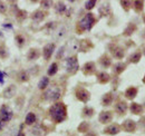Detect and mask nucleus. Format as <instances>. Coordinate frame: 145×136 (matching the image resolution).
Segmentation results:
<instances>
[{
  "label": "nucleus",
  "mask_w": 145,
  "mask_h": 136,
  "mask_svg": "<svg viewBox=\"0 0 145 136\" xmlns=\"http://www.w3.org/2000/svg\"><path fill=\"white\" fill-rule=\"evenodd\" d=\"M101 64H102L103 67H109V65H110V59H109L108 57L104 56V57L101 59Z\"/></svg>",
  "instance_id": "393cba45"
},
{
  "label": "nucleus",
  "mask_w": 145,
  "mask_h": 136,
  "mask_svg": "<svg viewBox=\"0 0 145 136\" xmlns=\"http://www.w3.org/2000/svg\"><path fill=\"white\" fill-rule=\"evenodd\" d=\"M134 5H135L136 11H141V10L143 9V2H142V1H135Z\"/></svg>",
  "instance_id": "c756f323"
},
{
  "label": "nucleus",
  "mask_w": 145,
  "mask_h": 136,
  "mask_svg": "<svg viewBox=\"0 0 145 136\" xmlns=\"http://www.w3.org/2000/svg\"><path fill=\"white\" fill-rule=\"evenodd\" d=\"M76 97L80 101V102H88V99H89V93L86 90V89H83V88H80V89H78L77 92H76Z\"/></svg>",
  "instance_id": "423d86ee"
},
{
  "label": "nucleus",
  "mask_w": 145,
  "mask_h": 136,
  "mask_svg": "<svg viewBox=\"0 0 145 136\" xmlns=\"http://www.w3.org/2000/svg\"><path fill=\"white\" fill-rule=\"evenodd\" d=\"M3 127H5V123L0 122V131H2V129H3Z\"/></svg>",
  "instance_id": "e433bc0d"
},
{
  "label": "nucleus",
  "mask_w": 145,
  "mask_h": 136,
  "mask_svg": "<svg viewBox=\"0 0 145 136\" xmlns=\"http://www.w3.org/2000/svg\"><path fill=\"white\" fill-rule=\"evenodd\" d=\"M6 9H7L6 5H5L3 2H0V12H5V11H6Z\"/></svg>",
  "instance_id": "f704fd0d"
},
{
  "label": "nucleus",
  "mask_w": 145,
  "mask_h": 136,
  "mask_svg": "<svg viewBox=\"0 0 145 136\" xmlns=\"http://www.w3.org/2000/svg\"><path fill=\"white\" fill-rule=\"evenodd\" d=\"M113 55H114V57L121 59V58L124 57V50H123L122 48H120V47H116V48L113 50Z\"/></svg>",
  "instance_id": "6ab92c4d"
},
{
  "label": "nucleus",
  "mask_w": 145,
  "mask_h": 136,
  "mask_svg": "<svg viewBox=\"0 0 145 136\" xmlns=\"http://www.w3.org/2000/svg\"><path fill=\"white\" fill-rule=\"evenodd\" d=\"M97 79H98L99 83L105 84V83H107L109 80V75L107 73H99L98 76H97Z\"/></svg>",
  "instance_id": "ddd939ff"
},
{
  "label": "nucleus",
  "mask_w": 145,
  "mask_h": 136,
  "mask_svg": "<svg viewBox=\"0 0 145 136\" xmlns=\"http://www.w3.org/2000/svg\"><path fill=\"white\" fill-rule=\"evenodd\" d=\"M16 41H17V44H18L19 46H22L25 44V38L22 36H17L16 37Z\"/></svg>",
  "instance_id": "473e14b6"
},
{
  "label": "nucleus",
  "mask_w": 145,
  "mask_h": 136,
  "mask_svg": "<svg viewBox=\"0 0 145 136\" xmlns=\"http://www.w3.org/2000/svg\"><path fill=\"white\" fill-rule=\"evenodd\" d=\"M95 5H96V1H95V0H94V1H87V2L85 3V8L89 10V9H91V8H94Z\"/></svg>",
  "instance_id": "7c9ffc66"
},
{
  "label": "nucleus",
  "mask_w": 145,
  "mask_h": 136,
  "mask_svg": "<svg viewBox=\"0 0 145 136\" xmlns=\"http://www.w3.org/2000/svg\"><path fill=\"white\" fill-rule=\"evenodd\" d=\"M143 82H144V83H145V77H144V79H143Z\"/></svg>",
  "instance_id": "a19ab883"
},
{
  "label": "nucleus",
  "mask_w": 145,
  "mask_h": 136,
  "mask_svg": "<svg viewBox=\"0 0 145 136\" xmlns=\"http://www.w3.org/2000/svg\"><path fill=\"white\" fill-rule=\"evenodd\" d=\"M65 10H66V6H65L63 2H58L57 6H56V11L59 12V14H61V12H64Z\"/></svg>",
  "instance_id": "b1692460"
},
{
  "label": "nucleus",
  "mask_w": 145,
  "mask_h": 136,
  "mask_svg": "<svg viewBox=\"0 0 145 136\" xmlns=\"http://www.w3.org/2000/svg\"><path fill=\"white\" fill-rule=\"evenodd\" d=\"M49 113H50L52 118L57 123H60L66 118V107L61 103H57L53 105L49 109Z\"/></svg>",
  "instance_id": "f257e3e1"
},
{
  "label": "nucleus",
  "mask_w": 145,
  "mask_h": 136,
  "mask_svg": "<svg viewBox=\"0 0 145 136\" xmlns=\"http://www.w3.org/2000/svg\"><path fill=\"white\" fill-rule=\"evenodd\" d=\"M48 84H49L48 77H42V78L40 79L39 84H38V87H39V89H45V88L48 86Z\"/></svg>",
  "instance_id": "4be33fe9"
},
{
  "label": "nucleus",
  "mask_w": 145,
  "mask_h": 136,
  "mask_svg": "<svg viewBox=\"0 0 145 136\" xmlns=\"http://www.w3.org/2000/svg\"><path fill=\"white\" fill-rule=\"evenodd\" d=\"M28 79H29V76H28V74L26 71H21L19 74V80L20 82H27Z\"/></svg>",
  "instance_id": "a878e982"
},
{
  "label": "nucleus",
  "mask_w": 145,
  "mask_h": 136,
  "mask_svg": "<svg viewBox=\"0 0 145 136\" xmlns=\"http://www.w3.org/2000/svg\"><path fill=\"white\" fill-rule=\"evenodd\" d=\"M113 118V115L110 112H102L99 115V122L103 124H107Z\"/></svg>",
  "instance_id": "6e6552de"
},
{
  "label": "nucleus",
  "mask_w": 145,
  "mask_h": 136,
  "mask_svg": "<svg viewBox=\"0 0 145 136\" xmlns=\"http://www.w3.org/2000/svg\"><path fill=\"white\" fill-rule=\"evenodd\" d=\"M38 56H39V52H38L37 49H30L29 52H28V55H27V57H28V59H29V60L37 59V58H38Z\"/></svg>",
  "instance_id": "412c9836"
},
{
  "label": "nucleus",
  "mask_w": 145,
  "mask_h": 136,
  "mask_svg": "<svg viewBox=\"0 0 145 136\" xmlns=\"http://www.w3.org/2000/svg\"><path fill=\"white\" fill-rule=\"evenodd\" d=\"M140 58H141V54H140V52H136V54H134V55L131 57V61H132V63H137V61L140 60Z\"/></svg>",
  "instance_id": "cd10ccee"
},
{
  "label": "nucleus",
  "mask_w": 145,
  "mask_h": 136,
  "mask_svg": "<svg viewBox=\"0 0 145 136\" xmlns=\"http://www.w3.org/2000/svg\"><path fill=\"white\" fill-rule=\"evenodd\" d=\"M83 71L84 74H91L95 71V64L94 63H87L84 65V68H83Z\"/></svg>",
  "instance_id": "9b49d317"
},
{
  "label": "nucleus",
  "mask_w": 145,
  "mask_h": 136,
  "mask_svg": "<svg viewBox=\"0 0 145 136\" xmlns=\"http://www.w3.org/2000/svg\"><path fill=\"white\" fill-rule=\"evenodd\" d=\"M7 56H8V54H7L6 47L5 46H0V57L1 58H6Z\"/></svg>",
  "instance_id": "c85d7f7f"
},
{
  "label": "nucleus",
  "mask_w": 145,
  "mask_h": 136,
  "mask_svg": "<svg viewBox=\"0 0 145 136\" xmlns=\"http://www.w3.org/2000/svg\"><path fill=\"white\" fill-rule=\"evenodd\" d=\"M55 50V45L54 44H48V45H46L45 47H44V58L47 60V59H49L50 57H52V55H53V52Z\"/></svg>",
  "instance_id": "0eeeda50"
},
{
  "label": "nucleus",
  "mask_w": 145,
  "mask_h": 136,
  "mask_svg": "<svg viewBox=\"0 0 145 136\" xmlns=\"http://www.w3.org/2000/svg\"><path fill=\"white\" fill-rule=\"evenodd\" d=\"M87 129H88V124H87V123H83V124L78 127V131H79V132H86Z\"/></svg>",
  "instance_id": "2f4dec72"
},
{
  "label": "nucleus",
  "mask_w": 145,
  "mask_h": 136,
  "mask_svg": "<svg viewBox=\"0 0 145 136\" xmlns=\"http://www.w3.org/2000/svg\"><path fill=\"white\" fill-rule=\"evenodd\" d=\"M66 68H67V71L74 74L78 70V61H77V58L76 57H69L67 58L66 60Z\"/></svg>",
  "instance_id": "39448f33"
},
{
  "label": "nucleus",
  "mask_w": 145,
  "mask_h": 136,
  "mask_svg": "<svg viewBox=\"0 0 145 136\" xmlns=\"http://www.w3.org/2000/svg\"><path fill=\"white\" fill-rule=\"evenodd\" d=\"M104 132H105L106 134H109V135H115V134H117V133L120 132V127L114 124V125H110L108 127H106Z\"/></svg>",
  "instance_id": "9d476101"
},
{
  "label": "nucleus",
  "mask_w": 145,
  "mask_h": 136,
  "mask_svg": "<svg viewBox=\"0 0 145 136\" xmlns=\"http://www.w3.org/2000/svg\"><path fill=\"white\" fill-rule=\"evenodd\" d=\"M103 105H105V106H107V105H110L112 102H113V95L108 93V94H106V95H104V97H103Z\"/></svg>",
  "instance_id": "aec40b11"
},
{
  "label": "nucleus",
  "mask_w": 145,
  "mask_h": 136,
  "mask_svg": "<svg viewBox=\"0 0 145 136\" xmlns=\"http://www.w3.org/2000/svg\"><path fill=\"white\" fill-rule=\"evenodd\" d=\"M33 19L35 20V21H41L44 18H45V14L42 12V11H40V10H38L36 12H34L33 14Z\"/></svg>",
  "instance_id": "a211bd4d"
},
{
  "label": "nucleus",
  "mask_w": 145,
  "mask_h": 136,
  "mask_svg": "<svg viewBox=\"0 0 145 136\" xmlns=\"http://www.w3.org/2000/svg\"><path fill=\"white\" fill-rule=\"evenodd\" d=\"M36 122V115L34 113H28L26 116V124L27 125H31Z\"/></svg>",
  "instance_id": "f3484780"
},
{
  "label": "nucleus",
  "mask_w": 145,
  "mask_h": 136,
  "mask_svg": "<svg viewBox=\"0 0 145 136\" xmlns=\"http://www.w3.org/2000/svg\"><path fill=\"white\" fill-rule=\"evenodd\" d=\"M125 67H126V66H125L124 64H122V63H118V64L115 66V71H116L117 74H121V73H122V71L125 69Z\"/></svg>",
  "instance_id": "bb28decb"
},
{
  "label": "nucleus",
  "mask_w": 145,
  "mask_h": 136,
  "mask_svg": "<svg viewBox=\"0 0 145 136\" xmlns=\"http://www.w3.org/2000/svg\"><path fill=\"white\" fill-rule=\"evenodd\" d=\"M57 64L56 63H54V64H52L50 65V67H49V69H48V75L49 76H53V75H55L56 73H57Z\"/></svg>",
  "instance_id": "5701e85b"
},
{
  "label": "nucleus",
  "mask_w": 145,
  "mask_h": 136,
  "mask_svg": "<svg viewBox=\"0 0 145 136\" xmlns=\"http://www.w3.org/2000/svg\"><path fill=\"white\" fill-rule=\"evenodd\" d=\"M17 136H25V134H24L22 132H19V134H18Z\"/></svg>",
  "instance_id": "58836bf2"
},
{
  "label": "nucleus",
  "mask_w": 145,
  "mask_h": 136,
  "mask_svg": "<svg viewBox=\"0 0 145 136\" xmlns=\"http://www.w3.org/2000/svg\"><path fill=\"white\" fill-rule=\"evenodd\" d=\"M84 113H85L86 116H91L93 113H94V110H93L91 108H85V109H84Z\"/></svg>",
  "instance_id": "72a5a7b5"
},
{
  "label": "nucleus",
  "mask_w": 145,
  "mask_h": 136,
  "mask_svg": "<svg viewBox=\"0 0 145 136\" xmlns=\"http://www.w3.org/2000/svg\"><path fill=\"white\" fill-rule=\"evenodd\" d=\"M115 109H116V112L117 113H120V114H124L125 113V110L127 109V106L126 104L124 102H120L116 104V106H115Z\"/></svg>",
  "instance_id": "f8f14e48"
},
{
  "label": "nucleus",
  "mask_w": 145,
  "mask_h": 136,
  "mask_svg": "<svg viewBox=\"0 0 145 136\" xmlns=\"http://www.w3.org/2000/svg\"><path fill=\"white\" fill-rule=\"evenodd\" d=\"M52 3H53L52 1H42V2H41V5H42V6H45L46 8L50 7V5H52Z\"/></svg>",
  "instance_id": "c9c22d12"
},
{
  "label": "nucleus",
  "mask_w": 145,
  "mask_h": 136,
  "mask_svg": "<svg viewBox=\"0 0 145 136\" xmlns=\"http://www.w3.org/2000/svg\"><path fill=\"white\" fill-rule=\"evenodd\" d=\"M142 109H143L142 106L136 104V103H133L131 105V110H132L133 114H140V113H142Z\"/></svg>",
  "instance_id": "dca6fc26"
},
{
  "label": "nucleus",
  "mask_w": 145,
  "mask_h": 136,
  "mask_svg": "<svg viewBox=\"0 0 145 136\" xmlns=\"http://www.w3.org/2000/svg\"><path fill=\"white\" fill-rule=\"evenodd\" d=\"M86 136H96V135H95L94 133H88V134H87Z\"/></svg>",
  "instance_id": "4c0bfd02"
},
{
  "label": "nucleus",
  "mask_w": 145,
  "mask_h": 136,
  "mask_svg": "<svg viewBox=\"0 0 145 136\" xmlns=\"http://www.w3.org/2000/svg\"><path fill=\"white\" fill-rule=\"evenodd\" d=\"M12 118V110L8 107V106H2L0 108V122L2 123H7Z\"/></svg>",
  "instance_id": "20e7f679"
},
{
  "label": "nucleus",
  "mask_w": 145,
  "mask_h": 136,
  "mask_svg": "<svg viewBox=\"0 0 145 136\" xmlns=\"http://www.w3.org/2000/svg\"><path fill=\"white\" fill-rule=\"evenodd\" d=\"M143 19H144V22H145V15H144V18H143Z\"/></svg>",
  "instance_id": "ea45409f"
},
{
  "label": "nucleus",
  "mask_w": 145,
  "mask_h": 136,
  "mask_svg": "<svg viewBox=\"0 0 145 136\" xmlns=\"http://www.w3.org/2000/svg\"><path fill=\"white\" fill-rule=\"evenodd\" d=\"M60 89L57 87V86H54V87H50L45 94H44V97L45 99L47 101H57L59 97H60Z\"/></svg>",
  "instance_id": "7ed1b4c3"
},
{
  "label": "nucleus",
  "mask_w": 145,
  "mask_h": 136,
  "mask_svg": "<svg viewBox=\"0 0 145 136\" xmlns=\"http://www.w3.org/2000/svg\"><path fill=\"white\" fill-rule=\"evenodd\" d=\"M95 22V18L93 14H87L85 17L79 21V28L82 30H89Z\"/></svg>",
  "instance_id": "f03ea898"
},
{
  "label": "nucleus",
  "mask_w": 145,
  "mask_h": 136,
  "mask_svg": "<svg viewBox=\"0 0 145 136\" xmlns=\"http://www.w3.org/2000/svg\"><path fill=\"white\" fill-rule=\"evenodd\" d=\"M15 94H16V86L15 85L8 86V87L3 90V96H5L6 98H11Z\"/></svg>",
  "instance_id": "1a4fd4ad"
},
{
  "label": "nucleus",
  "mask_w": 145,
  "mask_h": 136,
  "mask_svg": "<svg viewBox=\"0 0 145 136\" xmlns=\"http://www.w3.org/2000/svg\"><path fill=\"white\" fill-rule=\"evenodd\" d=\"M124 128L126 129L127 132H133L134 129H135V123L133 122V120H126L125 123H124Z\"/></svg>",
  "instance_id": "2eb2a0df"
},
{
  "label": "nucleus",
  "mask_w": 145,
  "mask_h": 136,
  "mask_svg": "<svg viewBox=\"0 0 145 136\" xmlns=\"http://www.w3.org/2000/svg\"><path fill=\"white\" fill-rule=\"evenodd\" d=\"M136 94H137V90H136V88H134V87H129L126 92H125L126 97L127 98H129V99L134 98V97L136 96Z\"/></svg>",
  "instance_id": "4468645a"
}]
</instances>
